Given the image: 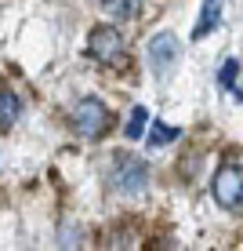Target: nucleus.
Instances as JSON below:
<instances>
[{
    "mask_svg": "<svg viewBox=\"0 0 243 251\" xmlns=\"http://www.w3.org/2000/svg\"><path fill=\"white\" fill-rule=\"evenodd\" d=\"M69 124H73V131L80 135V138H98V135H106V127H109V109L102 106V99H80L73 106V113H69Z\"/></svg>",
    "mask_w": 243,
    "mask_h": 251,
    "instance_id": "obj_1",
    "label": "nucleus"
},
{
    "mask_svg": "<svg viewBox=\"0 0 243 251\" xmlns=\"http://www.w3.org/2000/svg\"><path fill=\"white\" fill-rule=\"evenodd\" d=\"M211 193H214V201H218L221 207L236 211V207L243 204V168L240 164L218 168V175H214V182H211Z\"/></svg>",
    "mask_w": 243,
    "mask_h": 251,
    "instance_id": "obj_2",
    "label": "nucleus"
},
{
    "mask_svg": "<svg viewBox=\"0 0 243 251\" xmlns=\"http://www.w3.org/2000/svg\"><path fill=\"white\" fill-rule=\"evenodd\" d=\"M178 55H181V44H178L175 33H156L149 40V66H153L156 76H167L171 69H175Z\"/></svg>",
    "mask_w": 243,
    "mask_h": 251,
    "instance_id": "obj_3",
    "label": "nucleus"
},
{
    "mask_svg": "<svg viewBox=\"0 0 243 251\" xmlns=\"http://www.w3.org/2000/svg\"><path fill=\"white\" fill-rule=\"evenodd\" d=\"M91 55L98 58V62H106V66H116L120 58L127 55V44L112 25H98V29L91 33Z\"/></svg>",
    "mask_w": 243,
    "mask_h": 251,
    "instance_id": "obj_4",
    "label": "nucleus"
},
{
    "mask_svg": "<svg viewBox=\"0 0 243 251\" xmlns=\"http://www.w3.org/2000/svg\"><path fill=\"white\" fill-rule=\"evenodd\" d=\"M145 182H149L145 160H138V157L116 160V168H112V186H116L120 193H138V189H145Z\"/></svg>",
    "mask_w": 243,
    "mask_h": 251,
    "instance_id": "obj_5",
    "label": "nucleus"
},
{
    "mask_svg": "<svg viewBox=\"0 0 243 251\" xmlns=\"http://www.w3.org/2000/svg\"><path fill=\"white\" fill-rule=\"evenodd\" d=\"M221 7H225V0H203V11H199V22L193 29V40H203L207 33L221 22Z\"/></svg>",
    "mask_w": 243,
    "mask_h": 251,
    "instance_id": "obj_6",
    "label": "nucleus"
},
{
    "mask_svg": "<svg viewBox=\"0 0 243 251\" xmlns=\"http://www.w3.org/2000/svg\"><path fill=\"white\" fill-rule=\"evenodd\" d=\"M22 113V102L15 91H0V127H11Z\"/></svg>",
    "mask_w": 243,
    "mask_h": 251,
    "instance_id": "obj_7",
    "label": "nucleus"
},
{
    "mask_svg": "<svg viewBox=\"0 0 243 251\" xmlns=\"http://www.w3.org/2000/svg\"><path fill=\"white\" fill-rule=\"evenodd\" d=\"M102 7H106V15L124 22V19H134L142 11V0H102Z\"/></svg>",
    "mask_w": 243,
    "mask_h": 251,
    "instance_id": "obj_8",
    "label": "nucleus"
},
{
    "mask_svg": "<svg viewBox=\"0 0 243 251\" xmlns=\"http://www.w3.org/2000/svg\"><path fill=\"white\" fill-rule=\"evenodd\" d=\"M145 117H149V113H145V106H134V113H131V124L124 127V135H127V138H142Z\"/></svg>",
    "mask_w": 243,
    "mask_h": 251,
    "instance_id": "obj_9",
    "label": "nucleus"
},
{
    "mask_svg": "<svg viewBox=\"0 0 243 251\" xmlns=\"http://www.w3.org/2000/svg\"><path fill=\"white\" fill-rule=\"evenodd\" d=\"M175 138H178L175 127H160V124H156L153 135H149V146H167V142H175Z\"/></svg>",
    "mask_w": 243,
    "mask_h": 251,
    "instance_id": "obj_10",
    "label": "nucleus"
},
{
    "mask_svg": "<svg viewBox=\"0 0 243 251\" xmlns=\"http://www.w3.org/2000/svg\"><path fill=\"white\" fill-rule=\"evenodd\" d=\"M236 69H240L236 58H229V62H225V69L218 73V84H221V88H232V80H236ZM232 91H236V88H232Z\"/></svg>",
    "mask_w": 243,
    "mask_h": 251,
    "instance_id": "obj_11",
    "label": "nucleus"
}]
</instances>
